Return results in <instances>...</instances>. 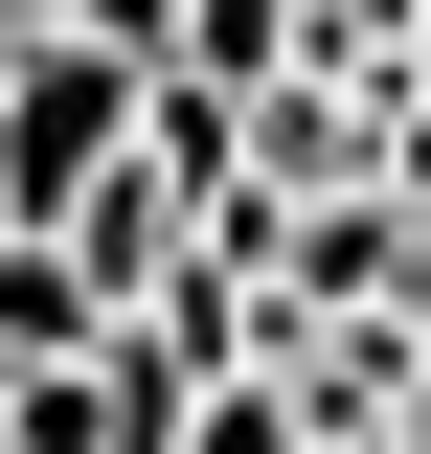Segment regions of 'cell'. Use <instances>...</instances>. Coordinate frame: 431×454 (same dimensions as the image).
<instances>
[{"label": "cell", "instance_id": "6da1fadb", "mask_svg": "<svg viewBox=\"0 0 431 454\" xmlns=\"http://www.w3.org/2000/svg\"><path fill=\"white\" fill-rule=\"evenodd\" d=\"M137 114H160V46H114V23H46V46L0 68V205L68 227L114 160H137Z\"/></svg>", "mask_w": 431, "mask_h": 454}, {"label": "cell", "instance_id": "7a4b0ae2", "mask_svg": "<svg viewBox=\"0 0 431 454\" xmlns=\"http://www.w3.org/2000/svg\"><path fill=\"white\" fill-rule=\"evenodd\" d=\"M91 340H114V273L68 227H23V250H0V387H23V364H91Z\"/></svg>", "mask_w": 431, "mask_h": 454}, {"label": "cell", "instance_id": "3957f363", "mask_svg": "<svg viewBox=\"0 0 431 454\" xmlns=\"http://www.w3.org/2000/svg\"><path fill=\"white\" fill-rule=\"evenodd\" d=\"M160 68H205V91H295V68H318V0H182Z\"/></svg>", "mask_w": 431, "mask_h": 454}, {"label": "cell", "instance_id": "277c9868", "mask_svg": "<svg viewBox=\"0 0 431 454\" xmlns=\"http://www.w3.org/2000/svg\"><path fill=\"white\" fill-rule=\"evenodd\" d=\"M182 454H318V432H295V387L250 364V387H205V409H182Z\"/></svg>", "mask_w": 431, "mask_h": 454}, {"label": "cell", "instance_id": "5b68a950", "mask_svg": "<svg viewBox=\"0 0 431 454\" xmlns=\"http://www.w3.org/2000/svg\"><path fill=\"white\" fill-rule=\"evenodd\" d=\"M68 23H114V46H160V23H182V0H68Z\"/></svg>", "mask_w": 431, "mask_h": 454}, {"label": "cell", "instance_id": "8992f818", "mask_svg": "<svg viewBox=\"0 0 431 454\" xmlns=\"http://www.w3.org/2000/svg\"><path fill=\"white\" fill-rule=\"evenodd\" d=\"M0 23H68V0H0Z\"/></svg>", "mask_w": 431, "mask_h": 454}, {"label": "cell", "instance_id": "52a82bcc", "mask_svg": "<svg viewBox=\"0 0 431 454\" xmlns=\"http://www.w3.org/2000/svg\"><path fill=\"white\" fill-rule=\"evenodd\" d=\"M23 46H46V23H0V68H23Z\"/></svg>", "mask_w": 431, "mask_h": 454}, {"label": "cell", "instance_id": "ba28073f", "mask_svg": "<svg viewBox=\"0 0 431 454\" xmlns=\"http://www.w3.org/2000/svg\"><path fill=\"white\" fill-rule=\"evenodd\" d=\"M0 250H23V205H0Z\"/></svg>", "mask_w": 431, "mask_h": 454}, {"label": "cell", "instance_id": "9c48e42d", "mask_svg": "<svg viewBox=\"0 0 431 454\" xmlns=\"http://www.w3.org/2000/svg\"><path fill=\"white\" fill-rule=\"evenodd\" d=\"M0 454H23V432H0Z\"/></svg>", "mask_w": 431, "mask_h": 454}]
</instances>
